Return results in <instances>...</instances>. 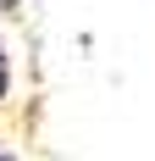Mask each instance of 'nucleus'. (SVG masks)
Segmentation results:
<instances>
[{"label": "nucleus", "mask_w": 155, "mask_h": 161, "mask_svg": "<svg viewBox=\"0 0 155 161\" xmlns=\"http://www.w3.org/2000/svg\"><path fill=\"white\" fill-rule=\"evenodd\" d=\"M6 89H11V61H6V45H0V100H6Z\"/></svg>", "instance_id": "1"}, {"label": "nucleus", "mask_w": 155, "mask_h": 161, "mask_svg": "<svg viewBox=\"0 0 155 161\" xmlns=\"http://www.w3.org/2000/svg\"><path fill=\"white\" fill-rule=\"evenodd\" d=\"M0 6H6V11H11V6H17V0H0Z\"/></svg>", "instance_id": "2"}]
</instances>
